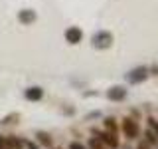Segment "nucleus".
Returning <instances> with one entry per match:
<instances>
[{
    "instance_id": "3",
    "label": "nucleus",
    "mask_w": 158,
    "mask_h": 149,
    "mask_svg": "<svg viewBox=\"0 0 158 149\" xmlns=\"http://www.w3.org/2000/svg\"><path fill=\"white\" fill-rule=\"evenodd\" d=\"M148 76H150V72H148L146 66H136L131 72H127V82L128 84H142Z\"/></svg>"
},
{
    "instance_id": "1",
    "label": "nucleus",
    "mask_w": 158,
    "mask_h": 149,
    "mask_svg": "<svg viewBox=\"0 0 158 149\" xmlns=\"http://www.w3.org/2000/svg\"><path fill=\"white\" fill-rule=\"evenodd\" d=\"M113 34L111 32H107V30H99V32L93 34V38H91V46L95 48V50H109L113 46Z\"/></svg>"
},
{
    "instance_id": "5",
    "label": "nucleus",
    "mask_w": 158,
    "mask_h": 149,
    "mask_svg": "<svg viewBox=\"0 0 158 149\" xmlns=\"http://www.w3.org/2000/svg\"><path fill=\"white\" fill-rule=\"evenodd\" d=\"M83 40V32L79 26H69L65 30V42L71 44V46H75V44H79Z\"/></svg>"
},
{
    "instance_id": "19",
    "label": "nucleus",
    "mask_w": 158,
    "mask_h": 149,
    "mask_svg": "<svg viewBox=\"0 0 158 149\" xmlns=\"http://www.w3.org/2000/svg\"><path fill=\"white\" fill-rule=\"evenodd\" d=\"M136 149H148V145H146V143H138Z\"/></svg>"
},
{
    "instance_id": "15",
    "label": "nucleus",
    "mask_w": 158,
    "mask_h": 149,
    "mask_svg": "<svg viewBox=\"0 0 158 149\" xmlns=\"http://www.w3.org/2000/svg\"><path fill=\"white\" fill-rule=\"evenodd\" d=\"M148 125H150V129L154 133H158V121H156L154 117H148Z\"/></svg>"
},
{
    "instance_id": "17",
    "label": "nucleus",
    "mask_w": 158,
    "mask_h": 149,
    "mask_svg": "<svg viewBox=\"0 0 158 149\" xmlns=\"http://www.w3.org/2000/svg\"><path fill=\"white\" fill-rule=\"evenodd\" d=\"M24 147H28V149H38V145H36V143H32V141H24Z\"/></svg>"
},
{
    "instance_id": "2",
    "label": "nucleus",
    "mask_w": 158,
    "mask_h": 149,
    "mask_svg": "<svg viewBox=\"0 0 158 149\" xmlns=\"http://www.w3.org/2000/svg\"><path fill=\"white\" fill-rule=\"evenodd\" d=\"M93 135H95V137H97V139H99V141H101L107 149H117V147H118V137H117V133L93 129Z\"/></svg>"
},
{
    "instance_id": "6",
    "label": "nucleus",
    "mask_w": 158,
    "mask_h": 149,
    "mask_svg": "<svg viewBox=\"0 0 158 149\" xmlns=\"http://www.w3.org/2000/svg\"><path fill=\"white\" fill-rule=\"evenodd\" d=\"M107 97L111 102H123L127 97V88L125 86H113L107 89Z\"/></svg>"
},
{
    "instance_id": "11",
    "label": "nucleus",
    "mask_w": 158,
    "mask_h": 149,
    "mask_svg": "<svg viewBox=\"0 0 158 149\" xmlns=\"http://www.w3.org/2000/svg\"><path fill=\"white\" fill-rule=\"evenodd\" d=\"M105 129H107V131H111V133H117V131H118L117 121H115L113 117H105Z\"/></svg>"
},
{
    "instance_id": "16",
    "label": "nucleus",
    "mask_w": 158,
    "mask_h": 149,
    "mask_svg": "<svg viewBox=\"0 0 158 149\" xmlns=\"http://www.w3.org/2000/svg\"><path fill=\"white\" fill-rule=\"evenodd\" d=\"M69 149H87V147L83 145V143H79V141H73L71 145H69Z\"/></svg>"
},
{
    "instance_id": "10",
    "label": "nucleus",
    "mask_w": 158,
    "mask_h": 149,
    "mask_svg": "<svg viewBox=\"0 0 158 149\" xmlns=\"http://www.w3.org/2000/svg\"><path fill=\"white\" fill-rule=\"evenodd\" d=\"M36 137H38V143H42V145H46V147H52V145H53L52 135H49V133H46V131H38Z\"/></svg>"
},
{
    "instance_id": "18",
    "label": "nucleus",
    "mask_w": 158,
    "mask_h": 149,
    "mask_svg": "<svg viewBox=\"0 0 158 149\" xmlns=\"http://www.w3.org/2000/svg\"><path fill=\"white\" fill-rule=\"evenodd\" d=\"M0 149H6V141H4L2 135H0Z\"/></svg>"
},
{
    "instance_id": "14",
    "label": "nucleus",
    "mask_w": 158,
    "mask_h": 149,
    "mask_svg": "<svg viewBox=\"0 0 158 149\" xmlns=\"http://www.w3.org/2000/svg\"><path fill=\"white\" fill-rule=\"evenodd\" d=\"M12 119H18V113H12V115L4 117L2 121H0V125H8V123H12Z\"/></svg>"
},
{
    "instance_id": "4",
    "label": "nucleus",
    "mask_w": 158,
    "mask_h": 149,
    "mask_svg": "<svg viewBox=\"0 0 158 149\" xmlns=\"http://www.w3.org/2000/svg\"><path fill=\"white\" fill-rule=\"evenodd\" d=\"M123 133H125L128 139H135V137L140 135V125H138L132 117H125L123 119Z\"/></svg>"
},
{
    "instance_id": "12",
    "label": "nucleus",
    "mask_w": 158,
    "mask_h": 149,
    "mask_svg": "<svg viewBox=\"0 0 158 149\" xmlns=\"http://www.w3.org/2000/svg\"><path fill=\"white\" fill-rule=\"evenodd\" d=\"M89 149H107V147L103 145V143L99 141V139H97L95 135H93L91 139H89Z\"/></svg>"
},
{
    "instance_id": "7",
    "label": "nucleus",
    "mask_w": 158,
    "mask_h": 149,
    "mask_svg": "<svg viewBox=\"0 0 158 149\" xmlns=\"http://www.w3.org/2000/svg\"><path fill=\"white\" fill-rule=\"evenodd\" d=\"M24 97H26L28 102H40V99L44 97V89L40 86H32V88H28L26 92H24Z\"/></svg>"
},
{
    "instance_id": "8",
    "label": "nucleus",
    "mask_w": 158,
    "mask_h": 149,
    "mask_svg": "<svg viewBox=\"0 0 158 149\" xmlns=\"http://www.w3.org/2000/svg\"><path fill=\"white\" fill-rule=\"evenodd\" d=\"M36 18H38V14H36V10H30V8H24V10H20L18 12V20L22 24H32V22H36Z\"/></svg>"
},
{
    "instance_id": "13",
    "label": "nucleus",
    "mask_w": 158,
    "mask_h": 149,
    "mask_svg": "<svg viewBox=\"0 0 158 149\" xmlns=\"http://www.w3.org/2000/svg\"><path fill=\"white\" fill-rule=\"evenodd\" d=\"M144 137H146V141H148V143H158V139H156V133L152 131V129H148V131L144 133Z\"/></svg>"
},
{
    "instance_id": "9",
    "label": "nucleus",
    "mask_w": 158,
    "mask_h": 149,
    "mask_svg": "<svg viewBox=\"0 0 158 149\" xmlns=\"http://www.w3.org/2000/svg\"><path fill=\"white\" fill-rule=\"evenodd\" d=\"M4 141H6V149H24V139H20L16 135L4 137Z\"/></svg>"
}]
</instances>
